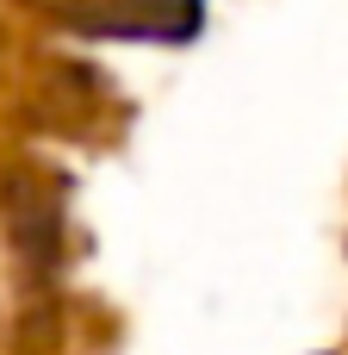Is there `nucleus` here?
<instances>
[{"mask_svg": "<svg viewBox=\"0 0 348 355\" xmlns=\"http://www.w3.org/2000/svg\"><path fill=\"white\" fill-rule=\"evenodd\" d=\"M75 31H100V37H156V44H181L199 31V0H75L62 12Z\"/></svg>", "mask_w": 348, "mask_h": 355, "instance_id": "1", "label": "nucleus"}]
</instances>
